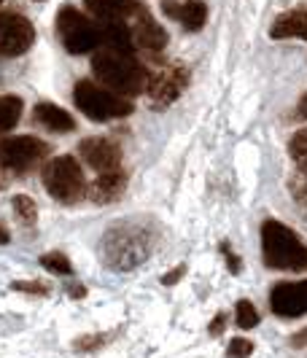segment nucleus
I'll return each mask as SVG.
<instances>
[{
	"mask_svg": "<svg viewBox=\"0 0 307 358\" xmlns=\"http://www.w3.org/2000/svg\"><path fill=\"white\" fill-rule=\"evenodd\" d=\"M186 87H189V71L183 65H170V68H162L159 73L148 76L145 94L154 108H167L181 97Z\"/></svg>",
	"mask_w": 307,
	"mask_h": 358,
	"instance_id": "6e6552de",
	"label": "nucleus"
},
{
	"mask_svg": "<svg viewBox=\"0 0 307 358\" xmlns=\"http://www.w3.org/2000/svg\"><path fill=\"white\" fill-rule=\"evenodd\" d=\"M218 248H221V253H224V262H227V267L232 269V275H237V272L243 269V264H240V259H237V253L232 251V248H229V243H227V240H224V243H221Z\"/></svg>",
	"mask_w": 307,
	"mask_h": 358,
	"instance_id": "a878e982",
	"label": "nucleus"
},
{
	"mask_svg": "<svg viewBox=\"0 0 307 358\" xmlns=\"http://www.w3.org/2000/svg\"><path fill=\"white\" fill-rule=\"evenodd\" d=\"M224 326H227V315H224V313H218L216 318H213V323H210V334H213V337L221 334V331H224Z\"/></svg>",
	"mask_w": 307,
	"mask_h": 358,
	"instance_id": "c85d7f7f",
	"label": "nucleus"
},
{
	"mask_svg": "<svg viewBox=\"0 0 307 358\" xmlns=\"http://www.w3.org/2000/svg\"><path fill=\"white\" fill-rule=\"evenodd\" d=\"M162 14L170 19H176L178 24H183L189 33H197L205 27L208 22V6L202 0H186V3H176V0H164Z\"/></svg>",
	"mask_w": 307,
	"mask_h": 358,
	"instance_id": "f8f14e48",
	"label": "nucleus"
},
{
	"mask_svg": "<svg viewBox=\"0 0 307 358\" xmlns=\"http://www.w3.org/2000/svg\"><path fill=\"white\" fill-rule=\"evenodd\" d=\"M289 151L294 159H305L307 157V129H299L289 143Z\"/></svg>",
	"mask_w": 307,
	"mask_h": 358,
	"instance_id": "393cba45",
	"label": "nucleus"
},
{
	"mask_svg": "<svg viewBox=\"0 0 307 358\" xmlns=\"http://www.w3.org/2000/svg\"><path fill=\"white\" fill-rule=\"evenodd\" d=\"M183 272H186V267H183V264H178L176 269H170L167 275H162V283H164V286H176V283L183 278Z\"/></svg>",
	"mask_w": 307,
	"mask_h": 358,
	"instance_id": "cd10ccee",
	"label": "nucleus"
},
{
	"mask_svg": "<svg viewBox=\"0 0 307 358\" xmlns=\"http://www.w3.org/2000/svg\"><path fill=\"white\" fill-rule=\"evenodd\" d=\"M33 119H36V124H41L49 132H73L76 129L71 113L52 106V103H38L36 110H33Z\"/></svg>",
	"mask_w": 307,
	"mask_h": 358,
	"instance_id": "f3484780",
	"label": "nucleus"
},
{
	"mask_svg": "<svg viewBox=\"0 0 307 358\" xmlns=\"http://www.w3.org/2000/svg\"><path fill=\"white\" fill-rule=\"evenodd\" d=\"M46 157H49V143H43L41 138H33V135H22V138H11V141L0 143V159L17 176L30 173Z\"/></svg>",
	"mask_w": 307,
	"mask_h": 358,
	"instance_id": "0eeeda50",
	"label": "nucleus"
},
{
	"mask_svg": "<svg viewBox=\"0 0 307 358\" xmlns=\"http://www.w3.org/2000/svg\"><path fill=\"white\" fill-rule=\"evenodd\" d=\"M41 267L55 272V275H73V267H71V262H68V256L59 251L46 253V256L41 259Z\"/></svg>",
	"mask_w": 307,
	"mask_h": 358,
	"instance_id": "aec40b11",
	"label": "nucleus"
},
{
	"mask_svg": "<svg viewBox=\"0 0 307 358\" xmlns=\"http://www.w3.org/2000/svg\"><path fill=\"white\" fill-rule=\"evenodd\" d=\"M22 108H24L22 97H17V94H3L0 97V135L17 127V122L22 119Z\"/></svg>",
	"mask_w": 307,
	"mask_h": 358,
	"instance_id": "a211bd4d",
	"label": "nucleus"
},
{
	"mask_svg": "<svg viewBox=\"0 0 307 358\" xmlns=\"http://www.w3.org/2000/svg\"><path fill=\"white\" fill-rule=\"evenodd\" d=\"M297 162H299V173L307 178V157H305V159H297Z\"/></svg>",
	"mask_w": 307,
	"mask_h": 358,
	"instance_id": "72a5a7b5",
	"label": "nucleus"
},
{
	"mask_svg": "<svg viewBox=\"0 0 307 358\" xmlns=\"http://www.w3.org/2000/svg\"><path fill=\"white\" fill-rule=\"evenodd\" d=\"M33 41L36 27L30 19L14 11L0 14V57H19L33 46Z\"/></svg>",
	"mask_w": 307,
	"mask_h": 358,
	"instance_id": "1a4fd4ad",
	"label": "nucleus"
},
{
	"mask_svg": "<svg viewBox=\"0 0 307 358\" xmlns=\"http://www.w3.org/2000/svg\"><path fill=\"white\" fill-rule=\"evenodd\" d=\"M84 6L100 22H129L143 11L138 0H84Z\"/></svg>",
	"mask_w": 307,
	"mask_h": 358,
	"instance_id": "4468645a",
	"label": "nucleus"
},
{
	"mask_svg": "<svg viewBox=\"0 0 307 358\" xmlns=\"http://www.w3.org/2000/svg\"><path fill=\"white\" fill-rule=\"evenodd\" d=\"M14 178H17V173H14L6 162L0 159V192H3V189H8V183H11Z\"/></svg>",
	"mask_w": 307,
	"mask_h": 358,
	"instance_id": "bb28decb",
	"label": "nucleus"
},
{
	"mask_svg": "<svg viewBox=\"0 0 307 358\" xmlns=\"http://www.w3.org/2000/svg\"><path fill=\"white\" fill-rule=\"evenodd\" d=\"M294 345H307V329L302 331V334H297V337H294Z\"/></svg>",
	"mask_w": 307,
	"mask_h": 358,
	"instance_id": "2f4dec72",
	"label": "nucleus"
},
{
	"mask_svg": "<svg viewBox=\"0 0 307 358\" xmlns=\"http://www.w3.org/2000/svg\"><path fill=\"white\" fill-rule=\"evenodd\" d=\"M11 291H22V294H33V296H46L52 286L43 283V280H14L11 283Z\"/></svg>",
	"mask_w": 307,
	"mask_h": 358,
	"instance_id": "5701e85b",
	"label": "nucleus"
},
{
	"mask_svg": "<svg viewBox=\"0 0 307 358\" xmlns=\"http://www.w3.org/2000/svg\"><path fill=\"white\" fill-rule=\"evenodd\" d=\"M251 353H253V342L243 340V337L232 340V342H229V348H227V356H229V358H248Z\"/></svg>",
	"mask_w": 307,
	"mask_h": 358,
	"instance_id": "b1692460",
	"label": "nucleus"
},
{
	"mask_svg": "<svg viewBox=\"0 0 307 358\" xmlns=\"http://www.w3.org/2000/svg\"><path fill=\"white\" fill-rule=\"evenodd\" d=\"M92 71L97 76V81H103V87L122 97H132V94H141L148 84V73L145 68L132 57L129 52H119V49H110L103 46L100 52H94L92 57Z\"/></svg>",
	"mask_w": 307,
	"mask_h": 358,
	"instance_id": "f03ea898",
	"label": "nucleus"
},
{
	"mask_svg": "<svg viewBox=\"0 0 307 358\" xmlns=\"http://www.w3.org/2000/svg\"><path fill=\"white\" fill-rule=\"evenodd\" d=\"M299 113H302V116L307 119V94L302 97V100H299Z\"/></svg>",
	"mask_w": 307,
	"mask_h": 358,
	"instance_id": "473e14b6",
	"label": "nucleus"
},
{
	"mask_svg": "<svg viewBox=\"0 0 307 358\" xmlns=\"http://www.w3.org/2000/svg\"><path fill=\"white\" fill-rule=\"evenodd\" d=\"M68 294H71L73 299H84V296H87V288L78 286V283H71V286H68Z\"/></svg>",
	"mask_w": 307,
	"mask_h": 358,
	"instance_id": "c756f323",
	"label": "nucleus"
},
{
	"mask_svg": "<svg viewBox=\"0 0 307 358\" xmlns=\"http://www.w3.org/2000/svg\"><path fill=\"white\" fill-rule=\"evenodd\" d=\"M262 253H264V264L272 269H289V272L307 269V245L280 221L262 224Z\"/></svg>",
	"mask_w": 307,
	"mask_h": 358,
	"instance_id": "7ed1b4c3",
	"label": "nucleus"
},
{
	"mask_svg": "<svg viewBox=\"0 0 307 358\" xmlns=\"http://www.w3.org/2000/svg\"><path fill=\"white\" fill-rule=\"evenodd\" d=\"M41 180H43V189L49 192V197H55L62 205H76L90 194L84 170L73 157L52 159L41 170Z\"/></svg>",
	"mask_w": 307,
	"mask_h": 358,
	"instance_id": "20e7f679",
	"label": "nucleus"
},
{
	"mask_svg": "<svg viewBox=\"0 0 307 358\" xmlns=\"http://www.w3.org/2000/svg\"><path fill=\"white\" fill-rule=\"evenodd\" d=\"M235 321L240 329H253V326L259 323V313H256V307H253L248 299H240V302H237Z\"/></svg>",
	"mask_w": 307,
	"mask_h": 358,
	"instance_id": "4be33fe9",
	"label": "nucleus"
},
{
	"mask_svg": "<svg viewBox=\"0 0 307 358\" xmlns=\"http://www.w3.org/2000/svg\"><path fill=\"white\" fill-rule=\"evenodd\" d=\"M127 189V173L124 170H110V173H100L94 183L90 186V199L94 205H108L124 194Z\"/></svg>",
	"mask_w": 307,
	"mask_h": 358,
	"instance_id": "2eb2a0df",
	"label": "nucleus"
},
{
	"mask_svg": "<svg viewBox=\"0 0 307 358\" xmlns=\"http://www.w3.org/2000/svg\"><path fill=\"white\" fill-rule=\"evenodd\" d=\"M57 36H59L62 46L71 54H87L94 52L97 46H106L103 22H94V19L84 17L73 6H65L57 14Z\"/></svg>",
	"mask_w": 307,
	"mask_h": 358,
	"instance_id": "39448f33",
	"label": "nucleus"
},
{
	"mask_svg": "<svg viewBox=\"0 0 307 358\" xmlns=\"http://www.w3.org/2000/svg\"><path fill=\"white\" fill-rule=\"evenodd\" d=\"M110 337H116V331H106V334H87V337H78V340L73 342V348H76V350H81V353H92V350H100L103 345H108Z\"/></svg>",
	"mask_w": 307,
	"mask_h": 358,
	"instance_id": "412c9836",
	"label": "nucleus"
},
{
	"mask_svg": "<svg viewBox=\"0 0 307 358\" xmlns=\"http://www.w3.org/2000/svg\"><path fill=\"white\" fill-rule=\"evenodd\" d=\"M132 22H135L132 24V41H135V46H141L143 52H162L164 46H167V33L157 24V19L151 17L145 8Z\"/></svg>",
	"mask_w": 307,
	"mask_h": 358,
	"instance_id": "ddd939ff",
	"label": "nucleus"
},
{
	"mask_svg": "<svg viewBox=\"0 0 307 358\" xmlns=\"http://www.w3.org/2000/svg\"><path fill=\"white\" fill-rule=\"evenodd\" d=\"M78 151H81V159L97 173L122 170V148L108 138H87L81 141Z\"/></svg>",
	"mask_w": 307,
	"mask_h": 358,
	"instance_id": "9b49d317",
	"label": "nucleus"
},
{
	"mask_svg": "<svg viewBox=\"0 0 307 358\" xmlns=\"http://www.w3.org/2000/svg\"><path fill=\"white\" fill-rule=\"evenodd\" d=\"M270 307L280 318H299L307 313V280L278 283L270 294Z\"/></svg>",
	"mask_w": 307,
	"mask_h": 358,
	"instance_id": "9d476101",
	"label": "nucleus"
},
{
	"mask_svg": "<svg viewBox=\"0 0 307 358\" xmlns=\"http://www.w3.org/2000/svg\"><path fill=\"white\" fill-rule=\"evenodd\" d=\"M159 232L141 218H129L108 227V232L100 240V259L103 264L113 272H129L141 267L145 259L151 256L157 245Z\"/></svg>",
	"mask_w": 307,
	"mask_h": 358,
	"instance_id": "f257e3e1",
	"label": "nucleus"
},
{
	"mask_svg": "<svg viewBox=\"0 0 307 358\" xmlns=\"http://www.w3.org/2000/svg\"><path fill=\"white\" fill-rule=\"evenodd\" d=\"M8 240H11V234H8V229H6L3 224H0V245H6Z\"/></svg>",
	"mask_w": 307,
	"mask_h": 358,
	"instance_id": "7c9ffc66",
	"label": "nucleus"
},
{
	"mask_svg": "<svg viewBox=\"0 0 307 358\" xmlns=\"http://www.w3.org/2000/svg\"><path fill=\"white\" fill-rule=\"evenodd\" d=\"M11 205H14V213H17V218L24 224V227H33V224L38 221V205L30 197L17 194V197L11 199Z\"/></svg>",
	"mask_w": 307,
	"mask_h": 358,
	"instance_id": "6ab92c4d",
	"label": "nucleus"
},
{
	"mask_svg": "<svg viewBox=\"0 0 307 358\" xmlns=\"http://www.w3.org/2000/svg\"><path fill=\"white\" fill-rule=\"evenodd\" d=\"M73 100H76V108L94 122L122 119V116L132 113V103H127L122 94L106 90V87H97L94 81H78L73 90Z\"/></svg>",
	"mask_w": 307,
	"mask_h": 358,
	"instance_id": "423d86ee",
	"label": "nucleus"
},
{
	"mask_svg": "<svg viewBox=\"0 0 307 358\" xmlns=\"http://www.w3.org/2000/svg\"><path fill=\"white\" fill-rule=\"evenodd\" d=\"M270 36L278 38V41L280 38H302V41H307V6L291 8L286 14H280L272 22Z\"/></svg>",
	"mask_w": 307,
	"mask_h": 358,
	"instance_id": "dca6fc26",
	"label": "nucleus"
},
{
	"mask_svg": "<svg viewBox=\"0 0 307 358\" xmlns=\"http://www.w3.org/2000/svg\"><path fill=\"white\" fill-rule=\"evenodd\" d=\"M0 3H3V0H0Z\"/></svg>",
	"mask_w": 307,
	"mask_h": 358,
	"instance_id": "f704fd0d",
	"label": "nucleus"
}]
</instances>
